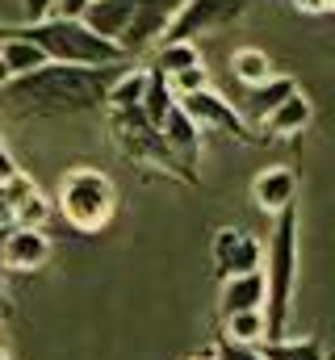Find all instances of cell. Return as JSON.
<instances>
[{
  "label": "cell",
  "mask_w": 335,
  "mask_h": 360,
  "mask_svg": "<svg viewBox=\"0 0 335 360\" xmlns=\"http://www.w3.org/2000/svg\"><path fill=\"white\" fill-rule=\"evenodd\" d=\"M180 4H184V0H134V21H130V30H126V38H122V51H126L130 59L143 55L156 38L168 34V25L176 21Z\"/></svg>",
  "instance_id": "9"
},
{
  "label": "cell",
  "mask_w": 335,
  "mask_h": 360,
  "mask_svg": "<svg viewBox=\"0 0 335 360\" xmlns=\"http://www.w3.org/2000/svg\"><path fill=\"white\" fill-rule=\"evenodd\" d=\"M122 68H76V63H46L30 76H17L0 89V109L13 117H72L92 113L105 105L109 84L122 76Z\"/></svg>",
  "instance_id": "1"
},
{
  "label": "cell",
  "mask_w": 335,
  "mask_h": 360,
  "mask_svg": "<svg viewBox=\"0 0 335 360\" xmlns=\"http://www.w3.org/2000/svg\"><path fill=\"white\" fill-rule=\"evenodd\" d=\"M310 122H315V105H310V96L302 89L293 92L285 105H277L268 117H260V126H264L268 139H298Z\"/></svg>",
  "instance_id": "14"
},
{
  "label": "cell",
  "mask_w": 335,
  "mask_h": 360,
  "mask_svg": "<svg viewBox=\"0 0 335 360\" xmlns=\"http://www.w3.org/2000/svg\"><path fill=\"white\" fill-rule=\"evenodd\" d=\"M4 272H38L51 260V239L46 231H25V226H13L4 231Z\"/></svg>",
  "instance_id": "11"
},
{
  "label": "cell",
  "mask_w": 335,
  "mask_h": 360,
  "mask_svg": "<svg viewBox=\"0 0 335 360\" xmlns=\"http://www.w3.org/2000/svg\"><path fill=\"white\" fill-rule=\"evenodd\" d=\"M180 109L201 126V134L206 130H222V134H231L235 143H260L255 134H251V126L244 122V113L222 96V92H214V89H201V92H193V96H180Z\"/></svg>",
  "instance_id": "8"
},
{
  "label": "cell",
  "mask_w": 335,
  "mask_h": 360,
  "mask_svg": "<svg viewBox=\"0 0 335 360\" xmlns=\"http://www.w3.org/2000/svg\"><path fill=\"white\" fill-rule=\"evenodd\" d=\"M268 302V276L260 272H244V276H231L222 281V293H218V314L231 319V314H244V310H264Z\"/></svg>",
  "instance_id": "13"
},
{
  "label": "cell",
  "mask_w": 335,
  "mask_h": 360,
  "mask_svg": "<svg viewBox=\"0 0 335 360\" xmlns=\"http://www.w3.org/2000/svg\"><path fill=\"white\" fill-rule=\"evenodd\" d=\"M0 59H4V68H8L13 80H17V76H30V72H38V68L51 63V59H46L34 42H25V38H0Z\"/></svg>",
  "instance_id": "18"
},
{
  "label": "cell",
  "mask_w": 335,
  "mask_h": 360,
  "mask_svg": "<svg viewBox=\"0 0 335 360\" xmlns=\"http://www.w3.org/2000/svg\"><path fill=\"white\" fill-rule=\"evenodd\" d=\"M21 168H17V160H13V151L4 147V139H0V180H8V176H17Z\"/></svg>",
  "instance_id": "29"
},
{
  "label": "cell",
  "mask_w": 335,
  "mask_h": 360,
  "mask_svg": "<svg viewBox=\"0 0 335 360\" xmlns=\"http://www.w3.org/2000/svg\"><path fill=\"white\" fill-rule=\"evenodd\" d=\"M34 193H38V184H34V176H25V172L0 180V231H13V226H17L21 205H25Z\"/></svg>",
  "instance_id": "17"
},
{
  "label": "cell",
  "mask_w": 335,
  "mask_h": 360,
  "mask_svg": "<svg viewBox=\"0 0 335 360\" xmlns=\"http://www.w3.org/2000/svg\"><path fill=\"white\" fill-rule=\"evenodd\" d=\"M109 134H113L118 151H122L130 164H143V168L168 172V176L180 180V184H197V180L176 164V155L168 151L164 130L151 126V122L143 117V109H109Z\"/></svg>",
  "instance_id": "5"
},
{
  "label": "cell",
  "mask_w": 335,
  "mask_h": 360,
  "mask_svg": "<svg viewBox=\"0 0 335 360\" xmlns=\"http://www.w3.org/2000/svg\"><path fill=\"white\" fill-rule=\"evenodd\" d=\"M8 80H13V76H8V68H4V59H0V89H4Z\"/></svg>",
  "instance_id": "31"
},
{
  "label": "cell",
  "mask_w": 335,
  "mask_h": 360,
  "mask_svg": "<svg viewBox=\"0 0 335 360\" xmlns=\"http://www.w3.org/2000/svg\"><path fill=\"white\" fill-rule=\"evenodd\" d=\"M251 0H184L176 21L168 25L164 42H197L201 34H214V30H231L235 21L248 17Z\"/></svg>",
  "instance_id": "6"
},
{
  "label": "cell",
  "mask_w": 335,
  "mask_h": 360,
  "mask_svg": "<svg viewBox=\"0 0 335 360\" xmlns=\"http://www.w3.org/2000/svg\"><path fill=\"white\" fill-rule=\"evenodd\" d=\"M168 89L176 92V101L180 96H193V92L210 89V72H206V63H197V68H184V72H176V76H168Z\"/></svg>",
  "instance_id": "26"
},
{
  "label": "cell",
  "mask_w": 335,
  "mask_h": 360,
  "mask_svg": "<svg viewBox=\"0 0 335 360\" xmlns=\"http://www.w3.org/2000/svg\"><path fill=\"white\" fill-rule=\"evenodd\" d=\"M0 360H8V356H4V348H0Z\"/></svg>",
  "instance_id": "34"
},
{
  "label": "cell",
  "mask_w": 335,
  "mask_h": 360,
  "mask_svg": "<svg viewBox=\"0 0 335 360\" xmlns=\"http://www.w3.org/2000/svg\"><path fill=\"white\" fill-rule=\"evenodd\" d=\"M323 13H335V0H323Z\"/></svg>",
  "instance_id": "33"
},
{
  "label": "cell",
  "mask_w": 335,
  "mask_h": 360,
  "mask_svg": "<svg viewBox=\"0 0 335 360\" xmlns=\"http://www.w3.org/2000/svg\"><path fill=\"white\" fill-rule=\"evenodd\" d=\"M293 92H298V80H293V76H272V80H264L260 89H248V113L268 117V113H272L277 105H285Z\"/></svg>",
  "instance_id": "20"
},
{
  "label": "cell",
  "mask_w": 335,
  "mask_h": 360,
  "mask_svg": "<svg viewBox=\"0 0 335 360\" xmlns=\"http://www.w3.org/2000/svg\"><path fill=\"white\" fill-rule=\"evenodd\" d=\"M251 201L264 214H272V218L285 214V210H293V201H298V172L285 168V164H272V168L255 172V180H251Z\"/></svg>",
  "instance_id": "10"
},
{
  "label": "cell",
  "mask_w": 335,
  "mask_h": 360,
  "mask_svg": "<svg viewBox=\"0 0 335 360\" xmlns=\"http://www.w3.org/2000/svg\"><path fill=\"white\" fill-rule=\"evenodd\" d=\"M189 360H214V352H197V356H189Z\"/></svg>",
  "instance_id": "32"
},
{
  "label": "cell",
  "mask_w": 335,
  "mask_h": 360,
  "mask_svg": "<svg viewBox=\"0 0 335 360\" xmlns=\"http://www.w3.org/2000/svg\"><path fill=\"white\" fill-rule=\"evenodd\" d=\"M260 356L264 360H327L323 352V340L319 335H298V340H272V344H260Z\"/></svg>",
  "instance_id": "21"
},
{
  "label": "cell",
  "mask_w": 335,
  "mask_h": 360,
  "mask_svg": "<svg viewBox=\"0 0 335 360\" xmlns=\"http://www.w3.org/2000/svg\"><path fill=\"white\" fill-rule=\"evenodd\" d=\"M222 335L227 340H235V344H244V348H260L264 340H268V319H264V310H244V314H231V319H222Z\"/></svg>",
  "instance_id": "22"
},
{
  "label": "cell",
  "mask_w": 335,
  "mask_h": 360,
  "mask_svg": "<svg viewBox=\"0 0 335 360\" xmlns=\"http://www.w3.org/2000/svg\"><path fill=\"white\" fill-rule=\"evenodd\" d=\"M197 63H206L201 51H197V42H164L160 55H156V72H164V76H176V72L197 68Z\"/></svg>",
  "instance_id": "24"
},
{
  "label": "cell",
  "mask_w": 335,
  "mask_h": 360,
  "mask_svg": "<svg viewBox=\"0 0 335 360\" xmlns=\"http://www.w3.org/2000/svg\"><path fill=\"white\" fill-rule=\"evenodd\" d=\"M0 38H25V42H34L51 63H76V68H118V63H130V55H126L118 42L92 34L84 21H68V17L0 25Z\"/></svg>",
  "instance_id": "2"
},
{
  "label": "cell",
  "mask_w": 335,
  "mask_h": 360,
  "mask_svg": "<svg viewBox=\"0 0 335 360\" xmlns=\"http://www.w3.org/2000/svg\"><path fill=\"white\" fill-rule=\"evenodd\" d=\"M80 21L92 34H101V38H109V42L122 46L126 30H130V21H134V0H92Z\"/></svg>",
  "instance_id": "15"
},
{
  "label": "cell",
  "mask_w": 335,
  "mask_h": 360,
  "mask_svg": "<svg viewBox=\"0 0 335 360\" xmlns=\"http://www.w3.org/2000/svg\"><path fill=\"white\" fill-rule=\"evenodd\" d=\"M293 13H306V17H315V13H323V0H285Z\"/></svg>",
  "instance_id": "30"
},
{
  "label": "cell",
  "mask_w": 335,
  "mask_h": 360,
  "mask_svg": "<svg viewBox=\"0 0 335 360\" xmlns=\"http://www.w3.org/2000/svg\"><path fill=\"white\" fill-rule=\"evenodd\" d=\"M88 4H92V0H55V17H68V21H80L84 13H88Z\"/></svg>",
  "instance_id": "28"
},
{
  "label": "cell",
  "mask_w": 335,
  "mask_h": 360,
  "mask_svg": "<svg viewBox=\"0 0 335 360\" xmlns=\"http://www.w3.org/2000/svg\"><path fill=\"white\" fill-rule=\"evenodd\" d=\"M147 84H151V68H122V76L109 84V96H105V109H139L143 96H147Z\"/></svg>",
  "instance_id": "16"
},
{
  "label": "cell",
  "mask_w": 335,
  "mask_h": 360,
  "mask_svg": "<svg viewBox=\"0 0 335 360\" xmlns=\"http://www.w3.org/2000/svg\"><path fill=\"white\" fill-rule=\"evenodd\" d=\"M210 264H214L218 285L231 281V276H244V272H260L264 269V243L251 231L218 226L214 231V243H210Z\"/></svg>",
  "instance_id": "7"
},
{
  "label": "cell",
  "mask_w": 335,
  "mask_h": 360,
  "mask_svg": "<svg viewBox=\"0 0 335 360\" xmlns=\"http://www.w3.org/2000/svg\"><path fill=\"white\" fill-rule=\"evenodd\" d=\"M231 72H235V80L248 84V89H260L264 80L277 76V72H272V59H268L260 46H239V51L231 55Z\"/></svg>",
  "instance_id": "19"
},
{
  "label": "cell",
  "mask_w": 335,
  "mask_h": 360,
  "mask_svg": "<svg viewBox=\"0 0 335 360\" xmlns=\"http://www.w3.org/2000/svg\"><path fill=\"white\" fill-rule=\"evenodd\" d=\"M59 214L68 218L72 231L80 235H96L113 222V210H118V188L113 180L96 168H72L68 176L59 180V197H55Z\"/></svg>",
  "instance_id": "4"
},
{
  "label": "cell",
  "mask_w": 335,
  "mask_h": 360,
  "mask_svg": "<svg viewBox=\"0 0 335 360\" xmlns=\"http://www.w3.org/2000/svg\"><path fill=\"white\" fill-rule=\"evenodd\" d=\"M139 109H143V117H147L151 126H160V130H164L168 113L176 109V92L168 89L164 72H156V68H151V84H147V96H143V105H139Z\"/></svg>",
  "instance_id": "23"
},
{
  "label": "cell",
  "mask_w": 335,
  "mask_h": 360,
  "mask_svg": "<svg viewBox=\"0 0 335 360\" xmlns=\"http://www.w3.org/2000/svg\"><path fill=\"white\" fill-rule=\"evenodd\" d=\"M214 360H264L260 356V348H244V344H235V340H214Z\"/></svg>",
  "instance_id": "27"
},
{
  "label": "cell",
  "mask_w": 335,
  "mask_h": 360,
  "mask_svg": "<svg viewBox=\"0 0 335 360\" xmlns=\"http://www.w3.org/2000/svg\"><path fill=\"white\" fill-rule=\"evenodd\" d=\"M164 139H168V151L176 155V164H180L189 176L197 180V160H201V126H197V122L180 109V101H176V109L168 113Z\"/></svg>",
  "instance_id": "12"
},
{
  "label": "cell",
  "mask_w": 335,
  "mask_h": 360,
  "mask_svg": "<svg viewBox=\"0 0 335 360\" xmlns=\"http://www.w3.org/2000/svg\"><path fill=\"white\" fill-rule=\"evenodd\" d=\"M298 210H285L272 218L268 231V248H264V276H268V302H264V319H268V340H285L289 327V310H293V289H298Z\"/></svg>",
  "instance_id": "3"
},
{
  "label": "cell",
  "mask_w": 335,
  "mask_h": 360,
  "mask_svg": "<svg viewBox=\"0 0 335 360\" xmlns=\"http://www.w3.org/2000/svg\"><path fill=\"white\" fill-rule=\"evenodd\" d=\"M51 214H55V205L46 201V193L38 188L25 205H21V214H17V226H25V231H46V222H51Z\"/></svg>",
  "instance_id": "25"
}]
</instances>
